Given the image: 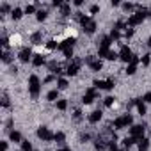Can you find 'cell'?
<instances>
[{
    "mask_svg": "<svg viewBox=\"0 0 151 151\" xmlns=\"http://www.w3.org/2000/svg\"><path fill=\"white\" fill-rule=\"evenodd\" d=\"M77 18L80 22V25L84 27V32H87V34H94L96 32V22L91 16H86L82 13H77Z\"/></svg>",
    "mask_w": 151,
    "mask_h": 151,
    "instance_id": "1",
    "label": "cell"
},
{
    "mask_svg": "<svg viewBox=\"0 0 151 151\" xmlns=\"http://www.w3.org/2000/svg\"><path fill=\"white\" fill-rule=\"evenodd\" d=\"M39 91H41L39 77H37V75H30V77H29V93H30V96L36 100L39 96Z\"/></svg>",
    "mask_w": 151,
    "mask_h": 151,
    "instance_id": "2",
    "label": "cell"
},
{
    "mask_svg": "<svg viewBox=\"0 0 151 151\" xmlns=\"http://www.w3.org/2000/svg\"><path fill=\"white\" fill-rule=\"evenodd\" d=\"M132 124H133V117H132L130 114H124V116H121V117H117V119L114 121V128H116V130H123V128L132 126Z\"/></svg>",
    "mask_w": 151,
    "mask_h": 151,
    "instance_id": "3",
    "label": "cell"
},
{
    "mask_svg": "<svg viewBox=\"0 0 151 151\" xmlns=\"http://www.w3.org/2000/svg\"><path fill=\"white\" fill-rule=\"evenodd\" d=\"M82 64H84V60H82V59H73V60H71V64H69V66H68V69H66V75H69V77H75V75L80 71Z\"/></svg>",
    "mask_w": 151,
    "mask_h": 151,
    "instance_id": "4",
    "label": "cell"
},
{
    "mask_svg": "<svg viewBox=\"0 0 151 151\" xmlns=\"http://www.w3.org/2000/svg\"><path fill=\"white\" fill-rule=\"evenodd\" d=\"M119 59H121L123 62H126V64H130V62H132L133 53H132V50H130L126 45H123V46H121V50H119Z\"/></svg>",
    "mask_w": 151,
    "mask_h": 151,
    "instance_id": "5",
    "label": "cell"
},
{
    "mask_svg": "<svg viewBox=\"0 0 151 151\" xmlns=\"http://www.w3.org/2000/svg\"><path fill=\"white\" fill-rule=\"evenodd\" d=\"M144 130H146L144 124H132V126H130V135L135 137L137 140H140V139L144 137Z\"/></svg>",
    "mask_w": 151,
    "mask_h": 151,
    "instance_id": "6",
    "label": "cell"
},
{
    "mask_svg": "<svg viewBox=\"0 0 151 151\" xmlns=\"http://www.w3.org/2000/svg\"><path fill=\"white\" fill-rule=\"evenodd\" d=\"M37 137L41 139V140H45V142H48V140H53V137H55V133H52L46 126H39L37 128Z\"/></svg>",
    "mask_w": 151,
    "mask_h": 151,
    "instance_id": "7",
    "label": "cell"
},
{
    "mask_svg": "<svg viewBox=\"0 0 151 151\" xmlns=\"http://www.w3.org/2000/svg\"><path fill=\"white\" fill-rule=\"evenodd\" d=\"M96 98H98V93H96V89H94V87H89V89H87V93H86V94H84V98H82V103L89 105V103H93Z\"/></svg>",
    "mask_w": 151,
    "mask_h": 151,
    "instance_id": "8",
    "label": "cell"
},
{
    "mask_svg": "<svg viewBox=\"0 0 151 151\" xmlns=\"http://www.w3.org/2000/svg\"><path fill=\"white\" fill-rule=\"evenodd\" d=\"M142 20H144V16H142V14L137 11L135 14H132V16L128 18V23H126V25H128L130 29H133V27H137L139 23H142Z\"/></svg>",
    "mask_w": 151,
    "mask_h": 151,
    "instance_id": "9",
    "label": "cell"
},
{
    "mask_svg": "<svg viewBox=\"0 0 151 151\" xmlns=\"http://www.w3.org/2000/svg\"><path fill=\"white\" fill-rule=\"evenodd\" d=\"M18 59L22 60V62H29V60H32L34 59V55H32V50L30 48H22L20 50V53H18Z\"/></svg>",
    "mask_w": 151,
    "mask_h": 151,
    "instance_id": "10",
    "label": "cell"
},
{
    "mask_svg": "<svg viewBox=\"0 0 151 151\" xmlns=\"http://www.w3.org/2000/svg\"><path fill=\"white\" fill-rule=\"evenodd\" d=\"M110 45H112L110 36H100V39H98V48H110Z\"/></svg>",
    "mask_w": 151,
    "mask_h": 151,
    "instance_id": "11",
    "label": "cell"
},
{
    "mask_svg": "<svg viewBox=\"0 0 151 151\" xmlns=\"http://www.w3.org/2000/svg\"><path fill=\"white\" fill-rule=\"evenodd\" d=\"M101 117H103V112H101V110H94V112L89 114V123H91V124H96V123L101 121Z\"/></svg>",
    "mask_w": 151,
    "mask_h": 151,
    "instance_id": "12",
    "label": "cell"
},
{
    "mask_svg": "<svg viewBox=\"0 0 151 151\" xmlns=\"http://www.w3.org/2000/svg\"><path fill=\"white\" fill-rule=\"evenodd\" d=\"M75 37H68V39H64L60 45H59V50H66V48H73V45H75Z\"/></svg>",
    "mask_w": 151,
    "mask_h": 151,
    "instance_id": "13",
    "label": "cell"
},
{
    "mask_svg": "<svg viewBox=\"0 0 151 151\" xmlns=\"http://www.w3.org/2000/svg\"><path fill=\"white\" fill-rule=\"evenodd\" d=\"M107 147H109V144H107L101 137H98V139H96V142H94V149H96V151H105Z\"/></svg>",
    "mask_w": 151,
    "mask_h": 151,
    "instance_id": "14",
    "label": "cell"
},
{
    "mask_svg": "<svg viewBox=\"0 0 151 151\" xmlns=\"http://www.w3.org/2000/svg\"><path fill=\"white\" fill-rule=\"evenodd\" d=\"M30 43H32V45H41V43H43V32H39V30L34 32V34L30 36Z\"/></svg>",
    "mask_w": 151,
    "mask_h": 151,
    "instance_id": "15",
    "label": "cell"
},
{
    "mask_svg": "<svg viewBox=\"0 0 151 151\" xmlns=\"http://www.w3.org/2000/svg\"><path fill=\"white\" fill-rule=\"evenodd\" d=\"M46 62V59L41 55V53H37V55H34V59H32V64L36 66V68H39V66H43Z\"/></svg>",
    "mask_w": 151,
    "mask_h": 151,
    "instance_id": "16",
    "label": "cell"
},
{
    "mask_svg": "<svg viewBox=\"0 0 151 151\" xmlns=\"http://www.w3.org/2000/svg\"><path fill=\"white\" fill-rule=\"evenodd\" d=\"M135 142H139V140H137L135 137H132V135H130V137H124V139H123V146H124L126 149H130V147H132V146H133Z\"/></svg>",
    "mask_w": 151,
    "mask_h": 151,
    "instance_id": "17",
    "label": "cell"
},
{
    "mask_svg": "<svg viewBox=\"0 0 151 151\" xmlns=\"http://www.w3.org/2000/svg\"><path fill=\"white\" fill-rule=\"evenodd\" d=\"M60 14H62V18L71 16V6H69V4H62V7H60Z\"/></svg>",
    "mask_w": 151,
    "mask_h": 151,
    "instance_id": "18",
    "label": "cell"
},
{
    "mask_svg": "<svg viewBox=\"0 0 151 151\" xmlns=\"http://www.w3.org/2000/svg\"><path fill=\"white\" fill-rule=\"evenodd\" d=\"M89 68H91L93 71H101V69H103V62H101V59H96L93 64H89Z\"/></svg>",
    "mask_w": 151,
    "mask_h": 151,
    "instance_id": "19",
    "label": "cell"
},
{
    "mask_svg": "<svg viewBox=\"0 0 151 151\" xmlns=\"http://www.w3.org/2000/svg\"><path fill=\"white\" fill-rule=\"evenodd\" d=\"M46 100L48 101H59V89H53L46 94Z\"/></svg>",
    "mask_w": 151,
    "mask_h": 151,
    "instance_id": "20",
    "label": "cell"
},
{
    "mask_svg": "<svg viewBox=\"0 0 151 151\" xmlns=\"http://www.w3.org/2000/svg\"><path fill=\"white\" fill-rule=\"evenodd\" d=\"M9 139H11L13 142H23V140H22V133H20V132H14V130L9 132Z\"/></svg>",
    "mask_w": 151,
    "mask_h": 151,
    "instance_id": "21",
    "label": "cell"
},
{
    "mask_svg": "<svg viewBox=\"0 0 151 151\" xmlns=\"http://www.w3.org/2000/svg\"><path fill=\"white\" fill-rule=\"evenodd\" d=\"M137 144H139V151H147V147H149V140L144 139V137H142Z\"/></svg>",
    "mask_w": 151,
    "mask_h": 151,
    "instance_id": "22",
    "label": "cell"
},
{
    "mask_svg": "<svg viewBox=\"0 0 151 151\" xmlns=\"http://www.w3.org/2000/svg\"><path fill=\"white\" fill-rule=\"evenodd\" d=\"M23 13H25V11H22L20 7H14L13 13H11V18H13V20H20V18L23 16Z\"/></svg>",
    "mask_w": 151,
    "mask_h": 151,
    "instance_id": "23",
    "label": "cell"
},
{
    "mask_svg": "<svg viewBox=\"0 0 151 151\" xmlns=\"http://www.w3.org/2000/svg\"><path fill=\"white\" fill-rule=\"evenodd\" d=\"M53 140H55L57 144H64V142H66V135H64L62 132H57L55 137H53Z\"/></svg>",
    "mask_w": 151,
    "mask_h": 151,
    "instance_id": "24",
    "label": "cell"
},
{
    "mask_svg": "<svg viewBox=\"0 0 151 151\" xmlns=\"http://www.w3.org/2000/svg\"><path fill=\"white\" fill-rule=\"evenodd\" d=\"M68 86H69V84H68L66 78H57V89H59V91H60V89H68Z\"/></svg>",
    "mask_w": 151,
    "mask_h": 151,
    "instance_id": "25",
    "label": "cell"
},
{
    "mask_svg": "<svg viewBox=\"0 0 151 151\" xmlns=\"http://www.w3.org/2000/svg\"><path fill=\"white\" fill-rule=\"evenodd\" d=\"M137 110H139V114L140 116H146V105H144V101L139 98V101H137Z\"/></svg>",
    "mask_w": 151,
    "mask_h": 151,
    "instance_id": "26",
    "label": "cell"
},
{
    "mask_svg": "<svg viewBox=\"0 0 151 151\" xmlns=\"http://www.w3.org/2000/svg\"><path fill=\"white\" fill-rule=\"evenodd\" d=\"M135 71H137V64H133V62H130V64L126 66V69H124L126 75H133Z\"/></svg>",
    "mask_w": 151,
    "mask_h": 151,
    "instance_id": "27",
    "label": "cell"
},
{
    "mask_svg": "<svg viewBox=\"0 0 151 151\" xmlns=\"http://www.w3.org/2000/svg\"><path fill=\"white\" fill-rule=\"evenodd\" d=\"M93 86H94V89H107V82H103V80H94L93 82Z\"/></svg>",
    "mask_w": 151,
    "mask_h": 151,
    "instance_id": "28",
    "label": "cell"
},
{
    "mask_svg": "<svg viewBox=\"0 0 151 151\" xmlns=\"http://www.w3.org/2000/svg\"><path fill=\"white\" fill-rule=\"evenodd\" d=\"M109 53H110V48H98V55H100V57L109 59Z\"/></svg>",
    "mask_w": 151,
    "mask_h": 151,
    "instance_id": "29",
    "label": "cell"
},
{
    "mask_svg": "<svg viewBox=\"0 0 151 151\" xmlns=\"http://www.w3.org/2000/svg\"><path fill=\"white\" fill-rule=\"evenodd\" d=\"M139 13H140V14H142L144 18H149V16H151V11H149L147 7H142V6L139 7Z\"/></svg>",
    "mask_w": 151,
    "mask_h": 151,
    "instance_id": "30",
    "label": "cell"
},
{
    "mask_svg": "<svg viewBox=\"0 0 151 151\" xmlns=\"http://www.w3.org/2000/svg\"><path fill=\"white\" fill-rule=\"evenodd\" d=\"M2 60H4L6 64H11V60H13V57H11V53H9L7 50H6V52L2 53Z\"/></svg>",
    "mask_w": 151,
    "mask_h": 151,
    "instance_id": "31",
    "label": "cell"
},
{
    "mask_svg": "<svg viewBox=\"0 0 151 151\" xmlns=\"http://www.w3.org/2000/svg\"><path fill=\"white\" fill-rule=\"evenodd\" d=\"M114 101H116V98H114V96H107V98L103 100V105H105V107H112V105H114Z\"/></svg>",
    "mask_w": 151,
    "mask_h": 151,
    "instance_id": "32",
    "label": "cell"
},
{
    "mask_svg": "<svg viewBox=\"0 0 151 151\" xmlns=\"http://www.w3.org/2000/svg\"><path fill=\"white\" fill-rule=\"evenodd\" d=\"M57 109H59V110H66V109H68V101H66V100H59V101H57Z\"/></svg>",
    "mask_w": 151,
    "mask_h": 151,
    "instance_id": "33",
    "label": "cell"
},
{
    "mask_svg": "<svg viewBox=\"0 0 151 151\" xmlns=\"http://www.w3.org/2000/svg\"><path fill=\"white\" fill-rule=\"evenodd\" d=\"M22 151H32V144L29 140H23L22 142Z\"/></svg>",
    "mask_w": 151,
    "mask_h": 151,
    "instance_id": "34",
    "label": "cell"
},
{
    "mask_svg": "<svg viewBox=\"0 0 151 151\" xmlns=\"http://www.w3.org/2000/svg\"><path fill=\"white\" fill-rule=\"evenodd\" d=\"M46 16H48V13H46V11H39L36 18H37V22H45V20H46Z\"/></svg>",
    "mask_w": 151,
    "mask_h": 151,
    "instance_id": "35",
    "label": "cell"
},
{
    "mask_svg": "<svg viewBox=\"0 0 151 151\" xmlns=\"http://www.w3.org/2000/svg\"><path fill=\"white\" fill-rule=\"evenodd\" d=\"M119 37H121V34H119V30H116V29H112V32H110V39H112V41H114V39L117 41Z\"/></svg>",
    "mask_w": 151,
    "mask_h": 151,
    "instance_id": "36",
    "label": "cell"
},
{
    "mask_svg": "<svg viewBox=\"0 0 151 151\" xmlns=\"http://www.w3.org/2000/svg\"><path fill=\"white\" fill-rule=\"evenodd\" d=\"M62 53L66 59H73V48H66V50H62Z\"/></svg>",
    "mask_w": 151,
    "mask_h": 151,
    "instance_id": "37",
    "label": "cell"
},
{
    "mask_svg": "<svg viewBox=\"0 0 151 151\" xmlns=\"http://www.w3.org/2000/svg\"><path fill=\"white\" fill-rule=\"evenodd\" d=\"M9 11H11V6H9V4H2V6H0V13H2V14H4V13H9ZM11 13H13V11H11Z\"/></svg>",
    "mask_w": 151,
    "mask_h": 151,
    "instance_id": "38",
    "label": "cell"
},
{
    "mask_svg": "<svg viewBox=\"0 0 151 151\" xmlns=\"http://www.w3.org/2000/svg\"><path fill=\"white\" fill-rule=\"evenodd\" d=\"M133 7H135V6H133L132 2H126V4H123V9H124L126 13H130V11H133Z\"/></svg>",
    "mask_w": 151,
    "mask_h": 151,
    "instance_id": "39",
    "label": "cell"
},
{
    "mask_svg": "<svg viewBox=\"0 0 151 151\" xmlns=\"http://www.w3.org/2000/svg\"><path fill=\"white\" fill-rule=\"evenodd\" d=\"M46 48H48V50H55V48H59V45H57L55 41H48V43H46Z\"/></svg>",
    "mask_w": 151,
    "mask_h": 151,
    "instance_id": "40",
    "label": "cell"
},
{
    "mask_svg": "<svg viewBox=\"0 0 151 151\" xmlns=\"http://www.w3.org/2000/svg\"><path fill=\"white\" fill-rule=\"evenodd\" d=\"M149 62H151V55L146 53V55L142 57V64H144V66H149Z\"/></svg>",
    "mask_w": 151,
    "mask_h": 151,
    "instance_id": "41",
    "label": "cell"
},
{
    "mask_svg": "<svg viewBox=\"0 0 151 151\" xmlns=\"http://www.w3.org/2000/svg\"><path fill=\"white\" fill-rule=\"evenodd\" d=\"M116 59H119V53L110 50V53H109V60H116Z\"/></svg>",
    "mask_w": 151,
    "mask_h": 151,
    "instance_id": "42",
    "label": "cell"
},
{
    "mask_svg": "<svg viewBox=\"0 0 151 151\" xmlns=\"http://www.w3.org/2000/svg\"><path fill=\"white\" fill-rule=\"evenodd\" d=\"M91 140V135L89 133H80V142H87Z\"/></svg>",
    "mask_w": 151,
    "mask_h": 151,
    "instance_id": "43",
    "label": "cell"
},
{
    "mask_svg": "<svg viewBox=\"0 0 151 151\" xmlns=\"http://www.w3.org/2000/svg\"><path fill=\"white\" fill-rule=\"evenodd\" d=\"M109 149H110V151H117V144H116V140H109Z\"/></svg>",
    "mask_w": 151,
    "mask_h": 151,
    "instance_id": "44",
    "label": "cell"
},
{
    "mask_svg": "<svg viewBox=\"0 0 151 151\" xmlns=\"http://www.w3.org/2000/svg\"><path fill=\"white\" fill-rule=\"evenodd\" d=\"M89 11H91V14H96V13H98V11H100V6H98V4H93V6H91V9H89Z\"/></svg>",
    "mask_w": 151,
    "mask_h": 151,
    "instance_id": "45",
    "label": "cell"
},
{
    "mask_svg": "<svg viewBox=\"0 0 151 151\" xmlns=\"http://www.w3.org/2000/svg\"><path fill=\"white\" fill-rule=\"evenodd\" d=\"M55 80V75H48V77L43 80V84H50V82H53Z\"/></svg>",
    "mask_w": 151,
    "mask_h": 151,
    "instance_id": "46",
    "label": "cell"
},
{
    "mask_svg": "<svg viewBox=\"0 0 151 151\" xmlns=\"http://www.w3.org/2000/svg\"><path fill=\"white\" fill-rule=\"evenodd\" d=\"M0 43H2V46H4L6 50L9 48V39H7V37H2V39H0Z\"/></svg>",
    "mask_w": 151,
    "mask_h": 151,
    "instance_id": "47",
    "label": "cell"
},
{
    "mask_svg": "<svg viewBox=\"0 0 151 151\" xmlns=\"http://www.w3.org/2000/svg\"><path fill=\"white\" fill-rule=\"evenodd\" d=\"M34 11H36V7H34V6H27V7H25V14H32Z\"/></svg>",
    "mask_w": 151,
    "mask_h": 151,
    "instance_id": "48",
    "label": "cell"
},
{
    "mask_svg": "<svg viewBox=\"0 0 151 151\" xmlns=\"http://www.w3.org/2000/svg\"><path fill=\"white\" fill-rule=\"evenodd\" d=\"M2 105H4V107H9V96H7V94H4V98H2Z\"/></svg>",
    "mask_w": 151,
    "mask_h": 151,
    "instance_id": "49",
    "label": "cell"
},
{
    "mask_svg": "<svg viewBox=\"0 0 151 151\" xmlns=\"http://www.w3.org/2000/svg\"><path fill=\"white\" fill-rule=\"evenodd\" d=\"M142 100H144V101H146V103H151V93H146V94H144V98H142Z\"/></svg>",
    "mask_w": 151,
    "mask_h": 151,
    "instance_id": "50",
    "label": "cell"
},
{
    "mask_svg": "<svg viewBox=\"0 0 151 151\" xmlns=\"http://www.w3.org/2000/svg\"><path fill=\"white\" fill-rule=\"evenodd\" d=\"M75 119H77V121L82 119V112H80V110H75Z\"/></svg>",
    "mask_w": 151,
    "mask_h": 151,
    "instance_id": "51",
    "label": "cell"
},
{
    "mask_svg": "<svg viewBox=\"0 0 151 151\" xmlns=\"http://www.w3.org/2000/svg\"><path fill=\"white\" fill-rule=\"evenodd\" d=\"M124 36H126V37H132V36H133V29H126Z\"/></svg>",
    "mask_w": 151,
    "mask_h": 151,
    "instance_id": "52",
    "label": "cell"
},
{
    "mask_svg": "<svg viewBox=\"0 0 151 151\" xmlns=\"http://www.w3.org/2000/svg\"><path fill=\"white\" fill-rule=\"evenodd\" d=\"M139 60H140V59H139L137 55H133V59H132V62H133V64H139Z\"/></svg>",
    "mask_w": 151,
    "mask_h": 151,
    "instance_id": "53",
    "label": "cell"
},
{
    "mask_svg": "<svg viewBox=\"0 0 151 151\" xmlns=\"http://www.w3.org/2000/svg\"><path fill=\"white\" fill-rule=\"evenodd\" d=\"M82 4H84V2H82V0H75V6H77V7H80Z\"/></svg>",
    "mask_w": 151,
    "mask_h": 151,
    "instance_id": "54",
    "label": "cell"
},
{
    "mask_svg": "<svg viewBox=\"0 0 151 151\" xmlns=\"http://www.w3.org/2000/svg\"><path fill=\"white\" fill-rule=\"evenodd\" d=\"M2 149H4V151H7V142H2Z\"/></svg>",
    "mask_w": 151,
    "mask_h": 151,
    "instance_id": "55",
    "label": "cell"
},
{
    "mask_svg": "<svg viewBox=\"0 0 151 151\" xmlns=\"http://www.w3.org/2000/svg\"><path fill=\"white\" fill-rule=\"evenodd\" d=\"M57 151H73V149H69V147H62V149H57Z\"/></svg>",
    "mask_w": 151,
    "mask_h": 151,
    "instance_id": "56",
    "label": "cell"
},
{
    "mask_svg": "<svg viewBox=\"0 0 151 151\" xmlns=\"http://www.w3.org/2000/svg\"><path fill=\"white\" fill-rule=\"evenodd\" d=\"M147 46L151 48V36H149V39H147Z\"/></svg>",
    "mask_w": 151,
    "mask_h": 151,
    "instance_id": "57",
    "label": "cell"
},
{
    "mask_svg": "<svg viewBox=\"0 0 151 151\" xmlns=\"http://www.w3.org/2000/svg\"><path fill=\"white\" fill-rule=\"evenodd\" d=\"M117 151H123V149H117Z\"/></svg>",
    "mask_w": 151,
    "mask_h": 151,
    "instance_id": "58",
    "label": "cell"
}]
</instances>
